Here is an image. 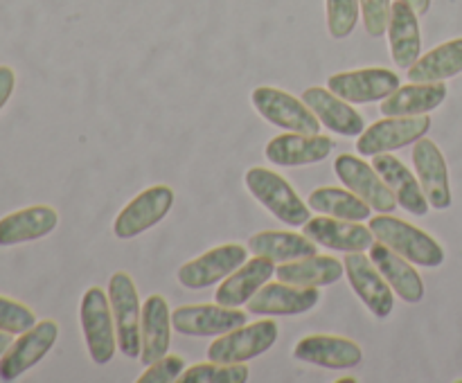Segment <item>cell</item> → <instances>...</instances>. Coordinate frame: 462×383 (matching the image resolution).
Masks as SVG:
<instances>
[{
    "label": "cell",
    "mask_w": 462,
    "mask_h": 383,
    "mask_svg": "<svg viewBox=\"0 0 462 383\" xmlns=\"http://www.w3.org/2000/svg\"><path fill=\"white\" fill-rule=\"evenodd\" d=\"M370 230L377 242L386 243L397 255L406 257L415 266L438 269L445 264V248L440 246V242L409 221L391 214H377L370 216Z\"/></svg>",
    "instance_id": "cell-1"
},
{
    "label": "cell",
    "mask_w": 462,
    "mask_h": 383,
    "mask_svg": "<svg viewBox=\"0 0 462 383\" xmlns=\"http://www.w3.org/2000/svg\"><path fill=\"white\" fill-rule=\"evenodd\" d=\"M248 192L271 212L284 225H305L311 219V207L300 198V194L293 189V185L273 169L266 167H251L244 174Z\"/></svg>",
    "instance_id": "cell-2"
},
{
    "label": "cell",
    "mask_w": 462,
    "mask_h": 383,
    "mask_svg": "<svg viewBox=\"0 0 462 383\" xmlns=\"http://www.w3.org/2000/svg\"><path fill=\"white\" fill-rule=\"evenodd\" d=\"M108 302L116 320L117 347L126 359H140L143 351V306L134 278L117 270L108 279Z\"/></svg>",
    "instance_id": "cell-3"
},
{
    "label": "cell",
    "mask_w": 462,
    "mask_h": 383,
    "mask_svg": "<svg viewBox=\"0 0 462 383\" xmlns=\"http://www.w3.org/2000/svg\"><path fill=\"white\" fill-rule=\"evenodd\" d=\"M79 323L90 360L97 365L111 363L116 356L117 333L111 302H108V293L104 288L90 287L81 296Z\"/></svg>",
    "instance_id": "cell-4"
},
{
    "label": "cell",
    "mask_w": 462,
    "mask_h": 383,
    "mask_svg": "<svg viewBox=\"0 0 462 383\" xmlns=\"http://www.w3.org/2000/svg\"><path fill=\"white\" fill-rule=\"evenodd\" d=\"M278 323L271 318L242 324L215 338L208 347V359L215 363H246L269 351L278 341Z\"/></svg>",
    "instance_id": "cell-5"
},
{
    "label": "cell",
    "mask_w": 462,
    "mask_h": 383,
    "mask_svg": "<svg viewBox=\"0 0 462 383\" xmlns=\"http://www.w3.org/2000/svg\"><path fill=\"white\" fill-rule=\"evenodd\" d=\"M251 102L269 124L291 131V133H320L323 124L316 113L302 102V97L298 99L296 95L284 93L273 86H260L253 90Z\"/></svg>",
    "instance_id": "cell-6"
},
{
    "label": "cell",
    "mask_w": 462,
    "mask_h": 383,
    "mask_svg": "<svg viewBox=\"0 0 462 383\" xmlns=\"http://www.w3.org/2000/svg\"><path fill=\"white\" fill-rule=\"evenodd\" d=\"M431 129L429 115H391L370 124L364 133L356 138V151L359 156H379V153H393L409 144L418 142L420 138Z\"/></svg>",
    "instance_id": "cell-7"
},
{
    "label": "cell",
    "mask_w": 462,
    "mask_h": 383,
    "mask_svg": "<svg viewBox=\"0 0 462 383\" xmlns=\"http://www.w3.org/2000/svg\"><path fill=\"white\" fill-rule=\"evenodd\" d=\"M171 205H174V189L170 185H152L117 212L116 221H113V233L122 242L135 239L138 234L161 223L170 214Z\"/></svg>",
    "instance_id": "cell-8"
},
{
    "label": "cell",
    "mask_w": 462,
    "mask_h": 383,
    "mask_svg": "<svg viewBox=\"0 0 462 383\" xmlns=\"http://www.w3.org/2000/svg\"><path fill=\"white\" fill-rule=\"evenodd\" d=\"M246 260L248 246H242V243H221V246L185 261L179 269V273H176V278L189 291H201V288L215 287L217 282H224Z\"/></svg>",
    "instance_id": "cell-9"
},
{
    "label": "cell",
    "mask_w": 462,
    "mask_h": 383,
    "mask_svg": "<svg viewBox=\"0 0 462 383\" xmlns=\"http://www.w3.org/2000/svg\"><path fill=\"white\" fill-rule=\"evenodd\" d=\"M343 266H346L352 291L359 296V300L368 306L374 318L386 320L395 309V291L386 282V278L379 273L374 261L365 257L364 252H346Z\"/></svg>",
    "instance_id": "cell-10"
},
{
    "label": "cell",
    "mask_w": 462,
    "mask_h": 383,
    "mask_svg": "<svg viewBox=\"0 0 462 383\" xmlns=\"http://www.w3.org/2000/svg\"><path fill=\"white\" fill-rule=\"evenodd\" d=\"M334 171H337L338 180L346 185L350 192H355L356 196L364 198L374 212L379 214H391L397 207L395 194L391 192L383 178L379 176V171L374 169L370 162H365L364 158L352 156V153H341V156L334 160Z\"/></svg>",
    "instance_id": "cell-11"
},
{
    "label": "cell",
    "mask_w": 462,
    "mask_h": 383,
    "mask_svg": "<svg viewBox=\"0 0 462 383\" xmlns=\"http://www.w3.org/2000/svg\"><path fill=\"white\" fill-rule=\"evenodd\" d=\"M59 338V324L54 320H41L27 332L18 333L0 359V381H16L18 377L45 359Z\"/></svg>",
    "instance_id": "cell-12"
},
{
    "label": "cell",
    "mask_w": 462,
    "mask_h": 383,
    "mask_svg": "<svg viewBox=\"0 0 462 383\" xmlns=\"http://www.w3.org/2000/svg\"><path fill=\"white\" fill-rule=\"evenodd\" d=\"M400 86V77L388 68H361V70L337 72L328 79V88L350 104L383 102Z\"/></svg>",
    "instance_id": "cell-13"
},
{
    "label": "cell",
    "mask_w": 462,
    "mask_h": 383,
    "mask_svg": "<svg viewBox=\"0 0 462 383\" xmlns=\"http://www.w3.org/2000/svg\"><path fill=\"white\" fill-rule=\"evenodd\" d=\"M246 311L239 306L185 305L171 311V327L183 336H221L246 324Z\"/></svg>",
    "instance_id": "cell-14"
},
{
    "label": "cell",
    "mask_w": 462,
    "mask_h": 383,
    "mask_svg": "<svg viewBox=\"0 0 462 383\" xmlns=\"http://www.w3.org/2000/svg\"><path fill=\"white\" fill-rule=\"evenodd\" d=\"M293 356L302 363L328 369H355L364 360L359 342L334 333H311L300 338L293 347Z\"/></svg>",
    "instance_id": "cell-15"
},
{
    "label": "cell",
    "mask_w": 462,
    "mask_h": 383,
    "mask_svg": "<svg viewBox=\"0 0 462 383\" xmlns=\"http://www.w3.org/2000/svg\"><path fill=\"white\" fill-rule=\"evenodd\" d=\"M320 302V291L314 287H296L287 282H266L248 300V311L255 315H300Z\"/></svg>",
    "instance_id": "cell-16"
},
{
    "label": "cell",
    "mask_w": 462,
    "mask_h": 383,
    "mask_svg": "<svg viewBox=\"0 0 462 383\" xmlns=\"http://www.w3.org/2000/svg\"><path fill=\"white\" fill-rule=\"evenodd\" d=\"M302 233L319 246L341 252H364L370 251V246L374 243L370 225L365 228V225H361V221H343L328 214L311 216Z\"/></svg>",
    "instance_id": "cell-17"
},
{
    "label": "cell",
    "mask_w": 462,
    "mask_h": 383,
    "mask_svg": "<svg viewBox=\"0 0 462 383\" xmlns=\"http://www.w3.org/2000/svg\"><path fill=\"white\" fill-rule=\"evenodd\" d=\"M413 165L418 174L422 192L427 194L433 210H449L451 207V185L449 167L440 147L433 140L420 138L413 149Z\"/></svg>",
    "instance_id": "cell-18"
},
{
    "label": "cell",
    "mask_w": 462,
    "mask_h": 383,
    "mask_svg": "<svg viewBox=\"0 0 462 383\" xmlns=\"http://www.w3.org/2000/svg\"><path fill=\"white\" fill-rule=\"evenodd\" d=\"M334 140L320 133H287L275 135L264 147V156L278 167H302L323 162L332 153Z\"/></svg>",
    "instance_id": "cell-19"
},
{
    "label": "cell",
    "mask_w": 462,
    "mask_h": 383,
    "mask_svg": "<svg viewBox=\"0 0 462 383\" xmlns=\"http://www.w3.org/2000/svg\"><path fill=\"white\" fill-rule=\"evenodd\" d=\"M302 102L316 113L320 124L329 129L332 133L343 135V138H359L365 131V120L350 102L334 95L329 88H307L302 93Z\"/></svg>",
    "instance_id": "cell-20"
},
{
    "label": "cell",
    "mask_w": 462,
    "mask_h": 383,
    "mask_svg": "<svg viewBox=\"0 0 462 383\" xmlns=\"http://www.w3.org/2000/svg\"><path fill=\"white\" fill-rule=\"evenodd\" d=\"M373 167L379 171L383 183L391 187V192L395 194L397 205H402L415 216L427 214L431 203H429L427 194L422 192L418 176L400 158L391 156V153H379V156H373Z\"/></svg>",
    "instance_id": "cell-21"
},
{
    "label": "cell",
    "mask_w": 462,
    "mask_h": 383,
    "mask_svg": "<svg viewBox=\"0 0 462 383\" xmlns=\"http://www.w3.org/2000/svg\"><path fill=\"white\" fill-rule=\"evenodd\" d=\"M368 257L374 261L379 273L386 278V282L391 284L395 296H400L402 300L409 302V305H418V302H422L424 282H422V275H420L418 269L413 266V261L397 255L393 248H388L386 243L382 242H374L373 246H370Z\"/></svg>",
    "instance_id": "cell-22"
},
{
    "label": "cell",
    "mask_w": 462,
    "mask_h": 383,
    "mask_svg": "<svg viewBox=\"0 0 462 383\" xmlns=\"http://www.w3.org/2000/svg\"><path fill=\"white\" fill-rule=\"evenodd\" d=\"M275 275V261L269 257L255 255L251 261H244L237 270L219 284L215 302L224 306H244L253 296Z\"/></svg>",
    "instance_id": "cell-23"
},
{
    "label": "cell",
    "mask_w": 462,
    "mask_h": 383,
    "mask_svg": "<svg viewBox=\"0 0 462 383\" xmlns=\"http://www.w3.org/2000/svg\"><path fill=\"white\" fill-rule=\"evenodd\" d=\"M386 34L395 66L409 70L420 59V50H422L418 12L409 3H404V0H395L391 9V21H388Z\"/></svg>",
    "instance_id": "cell-24"
},
{
    "label": "cell",
    "mask_w": 462,
    "mask_h": 383,
    "mask_svg": "<svg viewBox=\"0 0 462 383\" xmlns=\"http://www.w3.org/2000/svg\"><path fill=\"white\" fill-rule=\"evenodd\" d=\"M59 225V214L52 205H30L5 214L0 219V246L36 242Z\"/></svg>",
    "instance_id": "cell-25"
},
{
    "label": "cell",
    "mask_w": 462,
    "mask_h": 383,
    "mask_svg": "<svg viewBox=\"0 0 462 383\" xmlns=\"http://www.w3.org/2000/svg\"><path fill=\"white\" fill-rule=\"evenodd\" d=\"M171 311L162 296L153 293L143 305V351L140 360L143 365H152L153 360L162 359L170 350L171 342Z\"/></svg>",
    "instance_id": "cell-26"
},
{
    "label": "cell",
    "mask_w": 462,
    "mask_h": 383,
    "mask_svg": "<svg viewBox=\"0 0 462 383\" xmlns=\"http://www.w3.org/2000/svg\"><path fill=\"white\" fill-rule=\"evenodd\" d=\"M346 275V266L332 255H310L296 261H284L275 269L280 282L296 287H332Z\"/></svg>",
    "instance_id": "cell-27"
},
{
    "label": "cell",
    "mask_w": 462,
    "mask_h": 383,
    "mask_svg": "<svg viewBox=\"0 0 462 383\" xmlns=\"http://www.w3.org/2000/svg\"><path fill=\"white\" fill-rule=\"evenodd\" d=\"M449 90L442 81H433V84H406L400 86L391 97L382 102V113L386 117L391 115H429L431 111L442 106Z\"/></svg>",
    "instance_id": "cell-28"
},
{
    "label": "cell",
    "mask_w": 462,
    "mask_h": 383,
    "mask_svg": "<svg viewBox=\"0 0 462 383\" xmlns=\"http://www.w3.org/2000/svg\"><path fill=\"white\" fill-rule=\"evenodd\" d=\"M248 248L253 255L269 257L275 264L296 261L319 252V243L311 242L305 233H291V230H264L248 239Z\"/></svg>",
    "instance_id": "cell-29"
},
{
    "label": "cell",
    "mask_w": 462,
    "mask_h": 383,
    "mask_svg": "<svg viewBox=\"0 0 462 383\" xmlns=\"http://www.w3.org/2000/svg\"><path fill=\"white\" fill-rule=\"evenodd\" d=\"M462 72V36L451 39L447 43L436 45L431 52L420 57L413 66L406 70V77L413 84H433L445 81Z\"/></svg>",
    "instance_id": "cell-30"
},
{
    "label": "cell",
    "mask_w": 462,
    "mask_h": 383,
    "mask_svg": "<svg viewBox=\"0 0 462 383\" xmlns=\"http://www.w3.org/2000/svg\"><path fill=\"white\" fill-rule=\"evenodd\" d=\"M310 207L320 214L334 216L343 221H365L373 216V207L356 196L350 189L341 187H316L307 198Z\"/></svg>",
    "instance_id": "cell-31"
},
{
    "label": "cell",
    "mask_w": 462,
    "mask_h": 383,
    "mask_svg": "<svg viewBox=\"0 0 462 383\" xmlns=\"http://www.w3.org/2000/svg\"><path fill=\"white\" fill-rule=\"evenodd\" d=\"M251 377V369L246 363H197L192 368H185L180 374V383H246Z\"/></svg>",
    "instance_id": "cell-32"
},
{
    "label": "cell",
    "mask_w": 462,
    "mask_h": 383,
    "mask_svg": "<svg viewBox=\"0 0 462 383\" xmlns=\"http://www.w3.org/2000/svg\"><path fill=\"white\" fill-rule=\"evenodd\" d=\"M325 9H328L329 36L337 41L347 39L359 23V0H325Z\"/></svg>",
    "instance_id": "cell-33"
},
{
    "label": "cell",
    "mask_w": 462,
    "mask_h": 383,
    "mask_svg": "<svg viewBox=\"0 0 462 383\" xmlns=\"http://www.w3.org/2000/svg\"><path fill=\"white\" fill-rule=\"evenodd\" d=\"M36 323H39V320H36V314L30 306L14 300V297L0 296V332L18 336V333L34 327Z\"/></svg>",
    "instance_id": "cell-34"
},
{
    "label": "cell",
    "mask_w": 462,
    "mask_h": 383,
    "mask_svg": "<svg viewBox=\"0 0 462 383\" xmlns=\"http://www.w3.org/2000/svg\"><path fill=\"white\" fill-rule=\"evenodd\" d=\"M183 372H185L183 356L165 354L162 359L153 360L152 365H147V369L138 377V383H171V381H179Z\"/></svg>",
    "instance_id": "cell-35"
},
{
    "label": "cell",
    "mask_w": 462,
    "mask_h": 383,
    "mask_svg": "<svg viewBox=\"0 0 462 383\" xmlns=\"http://www.w3.org/2000/svg\"><path fill=\"white\" fill-rule=\"evenodd\" d=\"M359 5L365 32H368L370 36H374V39L386 34L393 9L391 0H359Z\"/></svg>",
    "instance_id": "cell-36"
},
{
    "label": "cell",
    "mask_w": 462,
    "mask_h": 383,
    "mask_svg": "<svg viewBox=\"0 0 462 383\" xmlns=\"http://www.w3.org/2000/svg\"><path fill=\"white\" fill-rule=\"evenodd\" d=\"M14 88H16V72L9 66H0V111L9 102Z\"/></svg>",
    "instance_id": "cell-37"
},
{
    "label": "cell",
    "mask_w": 462,
    "mask_h": 383,
    "mask_svg": "<svg viewBox=\"0 0 462 383\" xmlns=\"http://www.w3.org/2000/svg\"><path fill=\"white\" fill-rule=\"evenodd\" d=\"M404 3H409L418 12V16H422V14H427L431 9V0H404Z\"/></svg>",
    "instance_id": "cell-38"
},
{
    "label": "cell",
    "mask_w": 462,
    "mask_h": 383,
    "mask_svg": "<svg viewBox=\"0 0 462 383\" xmlns=\"http://www.w3.org/2000/svg\"><path fill=\"white\" fill-rule=\"evenodd\" d=\"M12 336H14V333L0 332V359H3V354L9 350V345H12V342H14Z\"/></svg>",
    "instance_id": "cell-39"
},
{
    "label": "cell",
    "mask_w": 462,
    "mask_h": 383,
    "mask_svg": "<svg viewBox=\"0 0 462 383\" xmlns=\"http://www.w3.org/2000/svg\"><path fill=\"white\" fill-rule=\"evenodd\" d=\"M337 383H356L355 377H338Z\"/></svg>",
    "instance_id": "cell-40"
}]
</instances>
